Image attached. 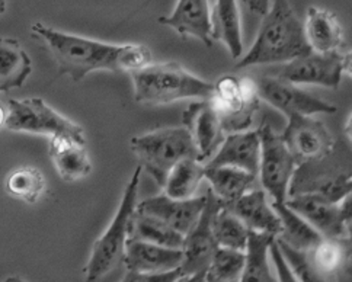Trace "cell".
I'll return each mask as SVG.
<instances>
[{
	"label": "cell",
	"mask_w": 352,
	"mask_h": 282,
	"mask_svg": "<svg viewBox=\"0 0 352 282\" xmlns=\"http://www.w3.org/2000/svg\"><path fill=\"white\" fill-rule=\"evenodd\" d=\"M31 32L52 51L58 74L80 82L92 72H133L152 63V51L142 44L114 45L72 35L36 22Z\"/></svg>",
	"instance_id": "obj_1"
},
{
	"label": "cell",
	"mask_w": 352,
	"mask_h": 282,
	"mask_svg": "<svg viewBox=\"0 0 352 282\" xmlns=\"http://www.w3.org/2000/svg\"><path fill=\"white\" fill-rule=\"evenodd\" d=\"M305 23L301 22L288 0H271L256 40L248 53L236 63L241 70L261 64H281L311 53Z\"/></svg>",
	"instance_id": "obj_2"
},
{
	"label": "cell",
	"mask_w": 352,
	"mask_h": 282,
	"mask_svg": "<svg viewBox=\"0 0 352 282\" xmlns=\"http://www.w3.org/2000/svg\"><path fill=\"white\" fill-rule=\"evenodd\" d=\"M134 85V99L144 105H166L175 100L199 98L207 99L214 85L186 72L181 64L170 61L130 72Z\"/></svg>",
	"instance_id": "obj_3"
},
{
	"label": "cell",
	"mask_w": 352,
	"mask_h": 282,
	"mask_svg": "<svg viewBox=\"0 0 352 282\" xmlns=\"http://www.w3.org/2000/svg\"><path fill=\"white\" fill-rule=\"evenodd\" d=\"M131 150L157 186L163 188L173 166L182 159H197V149L188 128H160L131 138Z\"/></svg>",
	"instance_id": "obj_4"
},
{
	"label": "cell",
	"mask_w": 352,
	"mask_h": 282,
	"mask_svg": "<svg viewBox=\"0 0 352 282\" xmlns=\"http://www.w3.org/2000/svg\"><path fill=\"white\" fill-rule=\"evenodd\" d=\"M140 175L142 166L138 164L127 188L124 191L116 217L112 219L105 233L94 243L89 262H87L85 268V275L87 281L102 279L122 263L125 243L129 240L130 220L137 205Z\"/></svg>",
	"instance_id": "obj_5"
},
{
	"label": "cell",
	"mask_w": 352,
	"mask_h": 282,
	"mask_svg": "<svg viewBox=\"0 0 352 282\" xmlns=\"http://www.w3.org/2000/svg\"><path fill=\"white\" fill-rule=\"evenodd\" d=\"M212 94L208 98L214 108L224 133L245 131L252 125L259 109L256 83L250 78L223 76L212 83Z\"/></svg>",
	"instance_id": "obj_6"
},
{
	"label": "cell",
	"mask_w": 352,
	"mask_h": 282,
	"mask_svg": "<svg viewBox=\"0 0 352 282\" xmlns=\"http://www.w3.org/2000/svg\"><path fill=\"white\" fill-rule=\"evenodd\" d=\"M5 127L10 131L57 135L85 144L83 128L56 112L41 98L10 99Z\"/></svg>",
	"instance_id": "obj_7"
},
{
	"label": "cell",
	"mask_w": 352,
	"mask_h": 282,
	"mask_svg": "<svg viewBox=\"0 0 352 282\" xmlns=\"http://www.w3.org/2000/svg\"><path fill=\"white\" fill-rule=\"evenodd\" d=\"M261 140L259 176L261 184L275 202H285L287 191L297 166L296 159L287 149L281 134L275 133L270 124L258 130Z\"/></svg>",
	"instance_id": "obj_8"
},
{
	"label": "cell",
	"mask_w": 352,
	"mask_h": 282,
	"mask_svg": "<svg viewBox=\"0 0 352 282\" xmlns=\"http://www.w3.org/2000/svg\"><path fill=\"white\" fill-rule=\"evenodd\" d=\"M349 67V56L341 54L338 50L328 53H311L281 63L268 73L285 79L294 85H319L336 89L342 80V74Z\"/></svg>",
	"instance_id": "obj_9"
},
{
	"label": "cell",
	"mask_w": 352,
	"mask_h": 282,
	"mask_svg": "<svg viewBox=\"0 0 352 282\" xmlns=\"http://www.w3.org/2000/svg\"><path fill=\"white\" fill-rule=\"evenodd\" d=\"M224 205L211 189L207 191L206 205L197 224L184 240V261L179 266L181 281H204V275L219 245L212 235L211 220L214 213Z\"/></svg>",
	"instance_id": "obj_10"
},
{
	"label": "cell",
	"mask_w": 352,
	"mask_h": 282,
	"mask_svg": "<svg viewBox=\"0 0 352 282\" xmlns=\"http://www.w3.org/2000/svg\"><path fill=\"white\" fill-rule=\"evenodd\" d=\"M351 173L338 169L336 166L323 164V159L316 162L298 163L288 185L287 198L300 194H314L331 202H341L351 195Z\"/></svg>",
	"instance_id": "obj_11"
},
{
	"label": "cell",
	"mask_w": 352,
	"mask_h": 282,
	"mask_svg": "<svg viewBox=\"0 0 352 282\" xmlns=\"http://www.w3.org/2000/svg\"><path fill=\"white\" fill-rule=\"evenodd\" d=\"M300 217L313 226L322 237L345 239L351 219V197L341 202H331L314 194H300L288 197L284 202Z\"/></svg>",
	"instance_id": "obj_12"
},
{
	"label": "cell",
	"mask_w": 352,
	"mask_h": 282,
	"mask_svg": "<svg viewBox=\"0 0 352 282\" xmlns=\"http://www.w3.org/2000/svg\"><path fill=\"white\" fill-rule=\"evenodd\" d=\"M287 118L288 124L281 137L297 164L329 158L335 151V140L324 124L310 115L292 113Z\"/></svg>",
	"instance_id": "obj_13"
},
{
	"label": "cell",
	"mask_w": 352,
	"mask_h": 282,
	"mask_svg": "<svg viewBox=\"0 0 352 282\" xmlns=\"http://www.w3.org/2000/svg\"><path fill=\"white\" fill-rule=\"evenodd\" d=\"M256 83L259 98L265 99L275 109L281 111L287 117L292 113H335L338 108L311 94L301 91L294 83L276 78L270 73L261 76Z\"/></svg>",
	"instance_id": "obj_14"
},
{
	"label": "cell",
	"mask_w": 352,
	"mask_h": 282,
	"mask_svg": "<svg viewBox=\"0 0 352 282\" xmlns=\"http://www.w3.org/2000/svg\"><path fill=\"white\" fill-rule=\"evenodd\" d=\"M206 205V195L198 198L176 199L166 194L147 198L137 204L134 211L152 215L163 221L176 232L186 236L197 224Z\"/></svg>",
	"instance_id": "obj_15"
},
{
	"label": "cell",
	"mask_w": 352,
	"mask_h": 282,
	"mask_svg": "<svg viewBox=\"0 0 352 282\" xmlns=\"http://www.w3.org/2000/svg\"><path fill=\"white\" fill-rule=\"evenodd\" d=\"M182 121L192 135L197 149V160L206 163L217 151L226 134L208 98L188 107L184 112Z\"/></svg>",
	"instance_id": "obj_16"
},
{
	"label": "cell",
	"mask_w": 352,
	"mask_h": 282,
	"mask_svg": "<svg viewBox=\"0 0 352 282\" xmlns=\"http://www.w3.org/2000/svg\"><path fill=\"white\" fill-rule=\"evenodd\" d=\"M182 261V249L129 239L125 243L122 263L127 268V274H155L172 271L181 266Z\"/></svg>",
	"instance_id": "obj_17"
},
{
	"label": "cell",
	"mask_w": 352,
	"mask_h": 282,
	"mask_svg": "<svg viewBox=\"0 0 352 282\" xmlns=\"http://www.w3.org/2000/svg\"><path fill=\"white\" fill-rule=\"evenodd\" d=\"M217 155L206 166H234L254 175L259 173L261 140L256 131H236L224 135Z\"/></svg>",
	"instance_id": "obj_18"
},
{
	"label": "cell",
	"mask_w": 352,
	"mask_h": 282,
	"mask_svg": "<svg viewBox=\"0 0 352 282\" xmlns=\"http://www.w3.org/2000/svg\"><path fill=\"white\" fill-rule=\"evenodd\" d=\"M211 12L208 0H178L169 17L159 18V23L175 30L182 38L194 36L211 47Z\"/></svg>",
	"instance_id": "obj_19"
},
{
	"label": "cell",
	"mask_w": 352,
	"mask_h": 282,
	"mask_svg": "<svg viewBox=\"0 0 352 282\" xmlns=\"http://www.w3.org/2000/svg\"><path fill=\"white\" fill-rule=\"evenodd\" d=\"M224 205L236 214L249 230L271 233L274 236L281 233V220L271 207V204H268L265 191H248L241 198Z\"/></svg>",
	"instance_id": "obj_20"
},
{
	"label": "cell",
	"mask_w": 352,
	"mask_h": 282,
	"mask_svg": "<svg viewBox=\"0 0 352 282\" xmlns=\"http://www.w3.org/2000/svg\"><path fill=\"white\" fill-rule=\"evenodd\" d=\"M48 155L65 182H78L92 172V163L85 144L78 141L53 135L50 138Z\"/></svg>",
	"instance_id": "obj_21"
},
{
	"label": "cell",
	"mask_w": 352,
	"mask_h": 282,
	"mask_svg": "<svg viewBox=\"0 0 352 282\" xmlns=\"http://www.w3.org/2000/svg\"><path fill=\"white\" fill-rule=\"evenodd\" d=\"M211 38L229 48L233 58H241L243 50L242 21L237 0H217L211 12Z\"/></svg>",
	"instance_id": "obj_22"
},
{
	"label": "cell",
	"mask_w": 352,
	"mask_h": 282,
	"mask_svg": "<svg viewBox=\"0 0 352 282\" xmlns=\"http://www.w3.org/2000/svg\"><path fill=\"white\" fill-rule=\"evenodd\" d=\"M305 32L311 50L319 53L335 51L344 43L341 23L333 12L328 9L310 6L307 9Z\"/></svg>",
	"instance_id": "obj_23"
},
{
	"label": "cell",
	"mask_w": 352,
	"mask_h": 282,
	"mask_svg": "<svg viewBox=\"0 0 352 282\" xmlns=\"http://www.w3.org/2000/svg\"><path fill=\"white\" fill-rule=\"evenodd\" d=\"M349 239L322 237L319 243L306 252L310 269L316 281H322L324 276H335L341 272L349 261Z\"/></svg>",
	"instance_id": "obj_24"
},
{
	"label": "cell",
	"mask_w": 352,
	"mask_h": 282,
	"mask_svg": "<svg viewBox=\"0 0 352 282\" xmlns=\"http://www.w3.org/2000/svg\"><path fill=\"white\" fill-rule=\"evenodd\" d=\"M32 73V61L15 38L0 36V92L22 87Z\"/></svg>",
	"instance_id": "obj_25"
},
{
	"label": "cell",
	"mask_w": 352,
	"mask_h": 282,
	"mask_svg": "<svg viewBox=\"0 0 352 282\" xmlns=\"http://www.w3.org/2000/svg\"><path fill=\"white\" fill-rule=\"evenodd\" d=\"M204 177L208 179L211 191L224 204H229L246 194L256 182L258 175L234 166H206Z\"/></svg>",
	"instance_id": "obj_26"
},
{
	"label": "cell",
	"mask_w": 352,
	"mask_h": 282,
	"mask_svg": "<svg viewBox=\"0 0 352 282\" xmlns=\"http://www.w3.org/2000/svg\"><path fill=\"white\" fill-rule=\"evenodd\" d=\"M275 239L271 233L249 230L245 253V266L241 275L243 282H274L275 278L268 265L267 254L270 245Z\"/></svg>",
	"instance_id": "obj_27"
},
{
	"label": "cell",
	"mask_w": 352,
	"mask_h": 282,
	"mask_svg": "<svg viewBox=\"0 0 352 282\" xmlns=\"http://www.w3.org/2000/svg\"><path fill=\"white\" fill-rule=\"evenodd\" d=\"M271 207L281 220L283 230L278 237L288 243V245L307 252L310 248L320 241L322 235L318 230L310 226L303 217H300L292 208H288L284 202L272 201Z\"/></svg>",
	"instance_id": "obj_28"
},
{
	"label": "cell",
	"mask_w": 352,
	"mask_h": 282,
	"mask_svg": "<svg viewBox=\"0 0 352 282\" xmlns=\"http://www.w3.org/2000/svg\"><path fill=\"white\" fill-rule=\"evenodd\" d=\"M129 239L155 243V245L182 249L185 236L152 215L134 211L130 220Z\"/></svg>",
	"instance_id": "obj_29"
},
{
	"label": "cell",
	"mask_w": 352,
	"mask_h": 282,
	"mask_svg": "<svg viewBox=\"0 0 352 282\" xmlns=\"http://www.w3.org/2000/svg\"><path fill=\"white\" fill-rule=\"evenodd\" d=\"M206 164L197 159H182L170 169L163 189L170 198H192L204 177Z\"/></svg>",
	"instance_id": "obj_30"
},
{
	"label": "cell",
	"mask_w": 352,
	"mask_h": 282,
	"mask_svg": "<svg viewBox=\"0 0 352 282\" xmlns=\"http://www.w3.org/2000/svg\"><path fill=\"white\" fill-rule=\"evenodd\" d=\"M211 227L219 246L242 252L246 249L249 228L226 205H221L212 215Z\"/></svg>",
	"instance_id": "obj_31"
},
{
	"label": "cell",
	"mask_w": 352,
	"mask_h": 282,
	"mask_svg": "<svg viewBox=\"0 0 352 282\" xmlns=\"http://www.w3.org/2000/svg\"><path fill=\"white\" fill-rule=\"evenodd\" d=\"M5 188L12 197L35 204L45 191V179L40 169L32 166H22L8 176Z\"/></svg>",
	"instance_id": "obj_32"
},
{
	"label": "cell",
	"mask_w": 352,
	"mask_h": 282,
	"mask_svg": "<svg viewBox=\"0 0 352 282\" xmlns=\"http://www.w3.org/2000/svg\"><path fill=\"white\" fill-rule=\"evenodd\" d=\"M245 266V253L230 248L219 246L207 268L204 281L208 282H232L242 275Z\"/></svg>",
	"instance_id": "obj_33"
},
{
	"label": "cell",
	"mask_w": 352,
	"mask_h": 282,
	"mask_svg": "<svg viewBox=\"0 0 352 282\" xmlns=\"http://www.w3.org/2000/svg\"><path fill=\"white\" fill-rule=\"evenodd\" d=\"M275 241L278 245L285 262L290 265V269L294 276H298L297 281H316L314 278L309 261H307V253L306 250H300L293 246L288 245L283 239L275 236Z\"/></svg>",
	"instance_id": "obj_34"
},
{
	"label": "cell",
	"mask_w": 352,
	"mask_h": 282,
	"mask_svg": "<svg viewBox=\"0 0 352 282\" xmlns=\"http://www.w3.org/2000/svg\"><path fill=\"white\" fill-rule=\"evenodd\" d=\"M270 252H271L272 259H274V262L276 265V271H278V276H280L278 279L280 281H290V282L297 281V278H294V275L292 272L290 266L287 265V262L284 259V256H283L278 245H276L275 239L272 240V243L270 245Z\"/></svg>",
	"instance_id": "obj_35"
},
{
	"label": "cell",
	"mask_w": 352,
	"mask_h": 282,
	"mask_svg": "<svg viewBox=\"0 0 352 282\" xmlns=\"http://www.w3.org/2000/svg\"><path fill=\"white\" fill-rule=\"evenodd\" d=\"M246 3L249 6V9L255 12V14L263 15L268 10L271 0H246Z\"/></svg>",
	"instance_id": "obj_36"
},
{
	"label": "cell",
	"mask_w": 352,
	"mask_h": 282,
	"mask_svg": "<svg viewBox=\"0 0 352 282\" xmlns=\"http://www.w3.org/2000/svg\"><path fill=\"white\" fill-rule=\"evenodd\" d=\"M6 117H8V112L5 111V108L0 105V128H2L6 122Z\"/></svg>",
	"instance_id": "obj_37"
},
{
	"label": "cell",
	"mask_w": 352,
	"mask_h": 282,
	"mask_svg": "<svg viewBox=\"0 0 352 282\" xmlns=\"http://www.w3.org/2000/svg\"><path fill=\"white\" fill-rule=\"evenodd\" d=\"M5 9H6V0H0V15L3 14Z\"/></svg>",
	"instance_id": "obj_38"
},
{
	"label": "cell",
	"mask_w": 352,
	"mask_h": 282,
	"mask_svg": "<svg viewBox=\"0 0 352 282\" xmlns=\"http://www.w3.org/2000/svg\"><path fill=\"white\" fill-rule=\"evenodd\" d=\"M245 2H246V0H245Z\"/></svg>",
	"instance_id": "obj_39"
}]
</instances>
